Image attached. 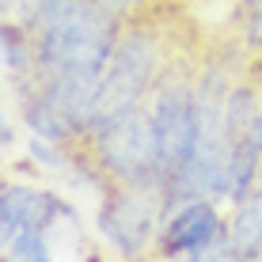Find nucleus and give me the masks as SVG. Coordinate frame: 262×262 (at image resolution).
I'll list each match as a JSON object with an SVG mask.
<instances>
[{
    "instance_id": "1",
    "label": "nucleus",
    "mask_w": 262,
    "mask_h": 262,
    "mask_svg": "<svg viewBox=\"0 0 262 262\" xmlns=\"http://www.w3.org/2000/svg\"><path fill=\"white\" fill-rule=\"evenodd\" d=\"M164 72H167V42L160 34V27L148 19H125L118 31V42L111 50V61L103 69V80H99L92 125L144 106Z\"/></svg>"
},
{
    "instance_id": "2",
    "label": "nucleus",
    "mask_w": 262,
    "mask_h": 262,
    "mask_svg": "<svg viewBox=\"0 0 262 262\" xmlns=\"http://www.w3.org/2000/svg\"><path fill=\"white\" fill-rule=\"evenodd\" d=\"M148 122L156 137L160 190H167L194 160L198 148V106H194V69L167 65L156 92L148 95Z\"/></svg>"
},
{
    "instance_id": "3",
    "label": "nucleus",
    "mask_w": 262,
    "mask_h": 262,
    "mask_svg": "<svg viewBox=\"0 0 262 262\" xmlns=\"http://www.w3.org/2000/svg\"><path fill=\"white\" fill-rule=\"evenodd\" d=\"M106 183L118 186H160V164H156V137L148 122V103L137 111H125L118 118H106L88 129L80 141Z\"/></svg>"
},
{
    "instance_id": "4",
    "label": "nucleus",
    "mask_w": 262,
    "mask_h": 262,
    "mask_svg": "<svg viewBox=\"0 0 262 262\" xmlns=\"http://www.w3.org/2000/svg\"><path fill=\"white\" fill-rule=\"evenodd\" d=\"M160 221H164V190L160 186L111 183L95 209L99 239L122 258H141L144 251H156Z\"/></svg>"
},
{
    "instance_id": "5",
    "label": "nucleus",
    "mask_w": 262,
    "mask_h": 262,
    "mask_svg": "<svg viewBox=\"0 0 262 262\" xmlns=\"http://www.w3.org/2000/svg\"><path fill=\"white\" fill-rule=\"evenodd\" d=\"M224 202L205 194L183 198L167 205L156 236V255L164 258H232V232L228 216L221 209Z\"/></svg>"
},
{
    "instance_id": "6",
    "label": "nucleus",
    "mask_w": 262,
    "mask_h": 262,
    "mask_svg": "<svg viewBox=\"0 0 262 262\" xmlns=\"http://www.w3.org/2000/svg\"><path fill=\"white\" fill-rule=\"evenodd\" d=\"M0 69H4V88L15 103L38 84V42L31 27L19 19L0 23Z\"/></svg>"
},
{
    "instance_id": "7",
    "label": "nucleus",
    "mask_w": 262,
    "mask_h": 262,
    "mask_svg": "<svg viewBox=\"0 0 262 262\" xmlns=\"http://www.w3.org/2000/svg\"><path fill=\"white\" fill-rule=\"evenodd\" d=\"M228 232H232V258H262V186L232 202Z\"/></svg>"
},
{
    "instance_id": "8",
    "label": "nucleus",
    "mask_w": 262,
    "mask_h": 262,
    "mask_svg": "<svg viewBox=\"0 0 262 262\" xmlns=\"http://www.w3.org/2000/svg\"><path fill=\"white\" fill-rule=\"evenodd\" d=\"M72 152H76V144H61V141L38 137V133L27 137V156H31L34 171H42V175H65L72 164Z\"/></svg>"
},
{
    "instance_id": "9",
    "label": "nucleus",
    "mask_w": 262,
    "mask_h": 262,
    "mask_svg": "<svg viewBox=\"0 0 262 262\" xmlns=\"http://www.w3.org/2000/svg\"><path fill=\"white\" fill-rule=\"evenodd\" d=\"M239 42L247 53H262V0H239Z\"/></svg>"
},
{
    "instance_id": "10",
    "label": "nucleus",
    "mask_w": 262,
    "mask_h": 262,
    "mask_svg": "<svg viewBox=\"0 0 262 262\" xmlns=\"http://www.w3.org/2000/svg\"><path fill=\"white\" fill-rule=\"evenodd\" d=\"M15 141H19V133H15V125H12V118L4 114V122H0V148H4V156L15 148Z\"/></svg>"
},
{
    "instance_id": "11",
    "label": "nucleus",
    "mask_w": 262,
    "mask_h": 262,
    "mask_svg": "<svg viewBox=\"0 0 262 262\" xmlns=\"http://www.w3.org/2000/svg\"><path fill=\"white\" fill-rule=\"evenodd\" d=\"M31 4H34V0H0V8H4V19H23Z\"/></svg>"
},
{
    "instance_id": "12",
    "label": "nucleus",
    "mask_w": 262,
    "mask_h": 262,
    "mask_svg": "<svg viewBox=\"0 0 262 262\" xmlns=\"http://www.w3.org/2000/svg\"><path fill=\"white\" fill-rule=\"evenodd\" d=\"M258 84H262V80H258ZM247 137L255 141V144H262V111H258V118H255V125H251V133H247Z\"/></svg>"
},
{
    "instance_id": "13",
    "label": "nucleus",
    "mask_w": 262,
    "mask_h": 262,
    "mask_svg": "<svg viewBox=\"0 0 262 262\" xmlns=\"http://www.w3.org/2000/svg\"><path fill=\"white\" fill-rule=\"evenodd\" d=\"M258 186H262V171H258Z\"/></svg>"
}]
</instances>
